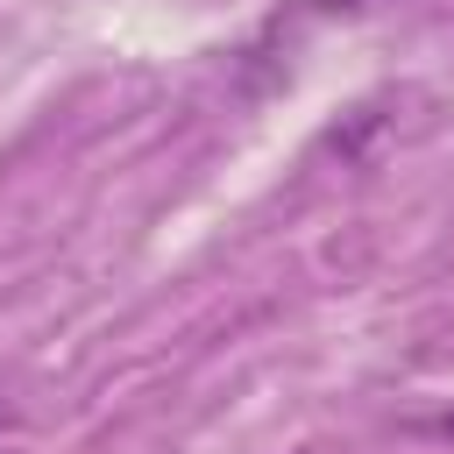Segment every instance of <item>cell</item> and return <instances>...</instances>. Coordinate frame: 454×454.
<instances>
[]
</instances>
